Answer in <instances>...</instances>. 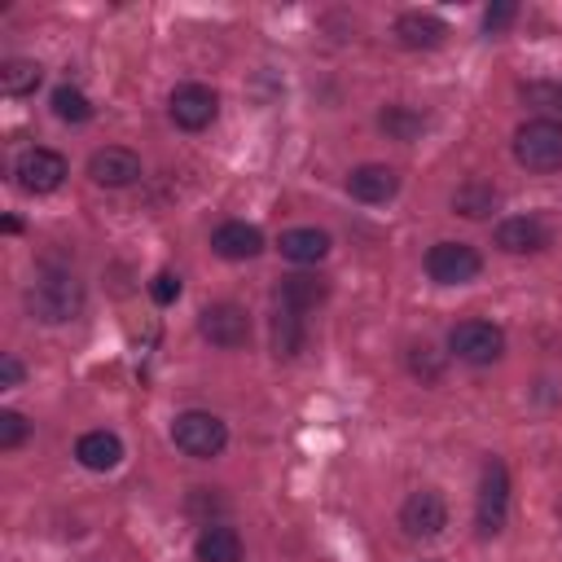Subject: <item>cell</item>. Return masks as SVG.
<instances>
[{
    "instance_id": "cell-5",
    "label": "cell",
    "mask_w": 562,
    "mask_h": 562,
    "mask_svg": "<svg viewBox=\"0 0 562 562\" xmlns=\"http://www.w3.org/2000/svg\"><path fill=\"white\" fill-rule=\"evenodd\" d=\"M505 514H509V470H505V461L487 457L483 474H479V505H474L479 536H496L505 527Z\"/></svg>"
},
{
    "instance_id": "cell-23",
    "label": "cell",
    "mask_w": 562,
    "mask_h": 562,
    "mask_svg": "<svg viewBox=\"0 0 562 562\" xmlns=\"http://www.w3.org/2000/svg\"><path fill=\"white\" fill-rule=\"evenodd\" d=\"M496 184H487V180H465L457 193H452V211H461L465 220H483L492 206H496Z\"/></svg>"
},
{
    "instance_id": "cell-7",
    "label": "cell",
    "mask_w": 562,
    "mask_h": 562,
    "mask_svg": "<svg viewBox=\"0 0 562 562\" xmlns=\"http://www.w3.org/2000/svg\"><path fill=\"white\" fill-rule=\"evenodd\" d=\"M13 180L26 189V193H53L61 180H66V158L57 149H44V145H31L13 158Z\"/></svg>"
},
{
    "instance_id": "cell-14",
    "label": "cell",
    "mask_w": 562,
    "mask_h": 562,
    "mask_svg": "<svg viewBox=\"0 0 562 562\" xmlns=\"http://www.w3.org/2000/svg\"><path fill=\"white\" fill-rule=\"evenodd\" d=\"M211 250L220 259H255L263 250V233L246 220H224L215 233H211Z\"/></svg>"
},
{
    "instance_id": "cell-18",
    "label": "cell",
    "mask_w": 562,
    "mask_h": 562,
    "mask_svg": "<svg viewBox=\"0 0 562 562\" xmlns=\"http://www.w3.org/2000/svg\"><path fill=\"white\" fill-rule=\"evenodd\" d=\"M281 255L290 263H316L329 255V233L325 228H285L281 233Z\"/></svg>"
},
{
    "instance_id": "cell-12",
    "label": "cell",
    "mask_w": 562,
    "mask_h": 562,
    "mask_svg": "<svg viewBox=\"0 0 562 562\" xmlns=\"http://www.w3.org/2000/svg\"><path fill=\"white\" fill-rule=\"evenodd\" d=\"M492 237L505 255H536V250L549 246V224L540 215H509V220L496 224Z\"/></svg>"
},
{
    "instance_id": "cell-11",
    "label": "cell",
    "mask_w": 562,
    "mask_h": 562,
    "mask_svg": "<svg viewBox=\"0 0 562 562\" xmlns=\"http://www.w3.org/2000/svg\"><path fill=\"white\" fill-rule=\"evenodd\" d=\"M88 176L97 184H105V189H127V184L140 180V158L132 149H123V145H105V149H97L88 158Z\"/></svg>"
},
{
    "instance_id": "cell-9",
    "label": "cell",
    "mask_w": 562,
    "mask_h": 562,
    "mask_svg": "<svg viewBox=\"0 0 562 562\" xmlns=\"http://www.w3.org/2000/svg\"><path fill=\"white\" fill-rule=\"evenodd\" d=\"M198 329H202L206 342H215V347H224V351H237V347L250 342V316H246V307H237V303H211V307L202 312Z\"/></svg>"
},
{
    "instance_id": "cell-22",
    "label": "cell",
    "mask_w": 562,
    "mask_h": 562,
    "mask_svg": "<svg viewBox=\"0 0 562 562\" xmlns=\"http://www.w3.org/2000/svg\"><path fill=\"white\" fill-rule=\"evenodd\" d=\"M518 97L549 123L562 119V79H527V83H518Z\"/></svg>"
},
{
    "instance_id": "cell-4",
    "label": "cell",
    "mask_w": 562,
    "mask_h": 562,
    "mask_svg": "<svg viewBox=\"0 0 562 562\" xmlns=\"http://www.w3.org/2000/svg\"><path fill=\"white\" fill-rule=\"evenodd\" d=\"M448 351L465 364H492L505 356V329L492 321H457L448 329Z\"/></svg>"
},
{
    "instance_id": "cell-3",
    "label": "cell",
    "mask_w": 562,
    "mask_h": 562,
    "mask_svg": "<svg viewBox=\"0 0 562 562\" xmlns=\"http://www.w3.org/2000/svg\"><path fill=\"white\" fill-rule=\"evenodd\" d=\"M514 158L527 171H558L562 167V127L549 119H531L514 132Z\"/></svg>"
},
{
    "instance_id": "cell-10",
    "label": "cell",
    "mask_w": 562,
    "mask_h": 562,
    "mask_svg": "<svg viewBox=\"0 0 562 562\" xmlns=\"http://www.w3.org/2000/svg\"><path fill=\"white\" fill-rule=\"evenodd\" d=\"M400 527L408 536H439L448 527V501L435 487H417L408 492V501L400 505Z\"/></svg>"
},
{
    "instance_id": "cell-6",
    "label": "cell",
    "mask_w": 562,
    "mask_h": 562,
    "mask_svg": "<svg viewBox=\"0 0 562 562\" xmlns=\"http://www.w3.org/2000/svg\"><path fill=\"white\" fill-rule=\"evenodd\" d=\"M483 272V255L465 241H435L426 250V277L439 285H465Z\"/></svg>"
},
{
    "instance_id": "cell-24",
    "label": "cell",
    "mask_w": 562,
    "mask_h": 562,
    "mask_svg": "<svg viewBox=\"0 0 562 562\" xmlns=\"http://www.w3.org/2000/svg\"><path fill=\"white\" fill-rule=\"evenodd\" d=\"M378 127H382L386 136H395V140H413V136L426 127V119H422L417 110H408V105H386V110L378 114Z\"/></svg>"
},
{
    "instance_id": "cell-25",
    "label": "cell",
    "mask_w": 562,
    "mask_h": 562,
    "mask_svg": "<svg viewBox=\"0 0 562 562\" xmlns=\"http://www.w3.org/2000/svg\"><path fill=\"white\" fill-rule=\"evenodd\" d=\"M53 114H57L61 123H88V119H92V101H88L79 88L61 83V88H53Z\"/></svg>"
},
{
    "instance_id": "cell-16",
    "label": "cell",
    "mask_w": 562,
    "mask_h": 562,
    "mask_svg": "<svg viewBox=\"0 0 562 562\" xmlns=\"http://www.w3.org/2000/svg\"><path fill=\"white\" fill-rule=\"evenodd\" d=\"M443 35H448V26H443V18H435V13L408 9V13L395 18V40H400L404 48H439Z\"/></svg>"
},
{
    "instance_id": "cell-26",
    "label": "cell",
    "mask_w": 562,
    "mask_h": 562,
    "mask_svg": "<svg viewBox=\"0 0 562 562\" xmlns=\"http://www.w3.org/2000/svg\"><path fill=\"white\" fill-rule=\"evenodd\" d=\"M26 435H31V422H26L22 413L4 408V413H0V448H4V452H13V448L26 439Z\"/></svg>"
},
{
    "instance_id": "cell-8",
    "label": "cell",
    "mask_w": 562,
    "mask_h": 562,
    "mask_svg": "<svg viewBox=\"0 0 562 562\" xmlns=\"http://www.w3.org/2000/svg\"><path fill=\"white\" fill-rule=\"evenodd\" d=\"M167 110H171L176 127L202 132V127H211V119L220 114V97H215V88H206V83H180V88H171Z\"/></svg>"
},
{
    "instance_id": "cell-19",
    "label": "cell",
    "mask_w": 562,
    "mask_h": 562,
    "mask_svg": "<svg viewBox=\"0 0 562 562\" xmlns=\"http://www.w3.org/2000/svg\"><path fill=\"white\" fill-rule=\"evenodd\" d=\"M325 294H329V285H325L321 277H307V272L281 277V285H277V303H281V307H294V312H312Z\"/></svg>"
},
{
    "instance_id": "cell-21",
    "label": "cell",
    "mask_w": 562,
    "mask_h": 562,
    "mask_svg": "<svg viewBox=\"0 0 562 562\" xmlns=\"http://www.w3.org/2000/svg\"><path fill=\"white\" fill-rule=\"evenodd\" d=\"M40 79H44V70H40V61H31V57H9V61L0 66V92H4V97H26V92L40 88Z\"/></svg>"
},
{
    "instance_id": "cell-30",
    "label": "cell",
    "mask_w": 562,
    "mask_h": 562,
    "mask_svg": "<svg viewBox=\"0 0 562 562\" xmlns=\"http://www.w3.org/2000/svg\"><path fill=\"white\" fill-rule=\"evenodd\" d=\"M22 373H26V369H22V360L4 351V356H0V386H18V382H22Z\"/></svg>"
},
{
    "instance_id": "cell-13",
    "label": "cell",
    "mask_w": 562,
    "mask_h": 562,
    "mask_svg": "<svg viewBox=\"0 0 562 562\" xmlns=\"http://www.w3.org/2000/svg\"><path fill=\"white\" fill-rule=\"evenodd\" d=\"M347 193L356 202H391L400 193V176L386 162H364V167H356L347 176Z\"/></svg>"
},
{
    "instance_id": "cell-15",
    "label": "cell",
    "mask_w": 562,
    "mask_h": 562,
    "mask_svg": "<svg viewBox=\"0 0 562 562\" xmlns=\"http://www.w3.org/2000/svg\"><path fill=\"white\" fill-rule=\"evenodd\" d=\"M75 457H79L83 470H101L105 474V470H114L123 461V439L114 430H83L75 439Z\"/></svg>"
},
{
    "instance_id": "cell-27",
    "label": "cell",
    "mask_w": 562,
    "mask_h": 562,
    "mask_svg": "<svg viewBox=\"0 0 562 562\" xmlns=\"http://www.w3.org/2000/svg\"><path fill=\"white\" fill-rule=\"evenodd\" d=\"M149 299L162 303V307L176 303V299H180V277H176V272H158V277L149 281Z\"/></svg>"
},
{
    "instance_id": "cell-29",
    "label": "cell",
    "mask_w": 562,
    "mask_h": 562,
    "mask_svg": "<svg viewBox=\"0 0 562 562\" xmlns=\"http://www.w3.org/2000/svg\"><path fill=\"white\" fill-rule=\"evenodd\" d=\"M408 364H413V373H417V378H439V364L430 360V347H426V342L408 351Z\"/></svg>"
},
{
    "instance_id": "cell-2",
    "label": "cell",
    "mask_w": 562,
    "mask_h": 562,
    "mask_svg": "<svg viewBox=\"0 0 562 562\" xmlns=\"http://www.w3.org/2000/svg\"><path fill=\"white\" fill-rule=\"evenodd\" d=\"M171 443H176L184 457L211 461V457L224 452L228 426H224L215 413H206V408H184V413H176V422H171Z\"/></svg>"
},
{
    "instance_id": "cell-28",
    "label": "cell",
    "mask_w": 562,
    "mask_h": 562,
    "mask_svg": "<svg viewBox=\"0 0 562 562\" xmlns=\"http://www.w3.org/2000/svg\"><path fill=\"white\" fill-rule=\"evenodd\" d=\"M514 18H518V4H514V0H501V4H487L483 26H487V31H501V26H509Z\"/></svg>"
},
{
    "instance_id": "cell-20",
    "label": "cell",
    "mask_w": 562,
    "mask_h": 562,
    "mask_svg": "<svg viewBox=\"0 0 562 562\" xmlns=\"http://www.w3.org/2000/svg\"><path fill=\"white\" fill-rule=\"evenodd\" d=\"M299 347H303V312L277 303V312H272V351L281 360H290V356H299Z\"/></svg>"
},
{
    "instance_id": "cell-17",
    "label": "cell",
    "mask_w": 562,
    "mask_h": 562,
    "mask_svg": "<svg viewBox=\"0 0 562 562\" xmlns=\"http://www.w3.org/2000/svg\"><path fill=\"white\" fill-rule=\"evenodd\" d=\"M198 562H241V536L224 522H206L193 540Z\"/></svg>"
},
{
    "instance_id": "cell-1",
    "label": "cell",
    "mask_w": 562,
    "mask_h": 562,
    "mask_svg": "<svg viewBox=\"0 0 562 562\" xmlns=\"http://www.w3.org/2000/svg\"><path fill=\"white\" fill-rule=\"evenodd\" d=\"M26 312L40 316L44 325H61V321L79 316L83 312V281L70 268L44 263L35 272V281L26 285Z\"/></svg>"
}]
</instances>
